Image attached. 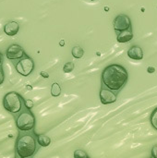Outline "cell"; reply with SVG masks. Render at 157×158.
<instances>
[{
  "label": "cell",
  "instance_id": "obj_1",
  "mask_svg": "<svg viewBox=\"0 0 157 158\" xmlns=\"http://www.w3.org/2000/svg\"><path fill=\"white\" fill-rule=\"evenodd\" d=\"M128 79L126 68L118 64L109 65L102 72V84L117 94L126 85Z\"/></svg>",
  "mask_w": 157,
  "mask_h": 158
},
{
  "label": "cell",
  "instance_id": "obj_2",
  "mask_svg": "<svg viewBox=\"0 0 157 158\" xmlns=\"http://www.w3.org/2000/svg\"><path fill=\"white\" fill-rule=\"evenodd\" d=\"M36 134L31 131H20L15 144L16 157H32L38 151Z\"/></svg>",
  "mask_w": 157,
  "mask_h": 158
},
{
  "label": "cell",
  "instance_id": "obj_3",
  "mask_svg": "<svg viewBox=\"0 0 157 158\" xmlns=\"http://www.w3.org/2000/svg\"><path fill=\"white\" fill-rule=\"evenodd\" d=\"M23 99L17 92H8L3 98V106L10 114H18L23 108Z\"/></svg>",
  "mask_w": 157,
  "mask_h": 158
},
{
  "label": "cell",
  "instance_id": "obj_4",
  "mask_svg": "<svg viewBox=\"0 0 157 158\" xmlns=\"http://www.w3.org/2000/svg\"><path fill=\"white\" fill-rule=\"evenodd\" d=\"M16 126L19 131H33L35 127V117L25 107L21 110L16 118Z\"/></svg>",
  "mask_w": 157,
  "mask_h": 158
},
{
  "label": "cell",
  "instance_id": "obj_5",
  "mask_svg": "<svg viewBox=\"0 0 157 158\" xmlns=\"http://www.w3.org/2000/svg\"><path fill=\"white\" fill-rule=\"evenodd\" d=\"M15 68L18 73L24 77H28L32 73L34 69V61L31 57L25 55L23 57L18 60L15 65Z\"/></svg>",
  "mask_w": 157,
  "mask_h": 158
},
{
  "label": "cell",
  "instance_id": "obj_6",
  "mask_svg": "<svg viewBox=\"0 0 157 158\" xmlns=\"http://www.w3.org/2000/svg\"><path fill=\"white\" fill-rule=\"evenodd\" d=\"M114 30L118 32L131 29V20L130 18L125 14H120L117 16L114 19Z\"/></svg>",
  "mask_w": 157,
  "mask_h": 158
},
{
  "label": "cell",
  "instance_id": "obj_7",
  "mask_svg": "<svg viewBox=\"0 0 157 158\" xmlns=\"http://www.w3.org/2000/svg\"><path fill=\"white\" fill-rule=\"evenodd\" d=\"M118 94L109 88L105 87L104 84H102L101 90H100V100L103 105H109L113 104L117 101Z\"/></svg>",
  "mask_w": 157,
  "mask_h": 158
},
{
  "label": "cell",
  "instance_id": "obj_8",
  "mask_svg": "<svg viewBox=\"0 0 157 158\" xmlns=\"http://www.w3.org/2000/svg\"><path fill=\"white\" fill-rule=\"evenodd\" d=\"M25 52L23 48L16 44H13L8 46L6 51V57L9 60H19L25 56Z\"/></svg>",
  "mask_w": 157,
  "mask_h": 158
},
{
  "label": "cell",
  "instance_id": "obj_9",
  "mask_svg": "<svg viewBox=\"0 0 157 158\" xmlns=\"http://www.w3.org/2000/svg\"><path fill=\"white\" fill-rule=\"evenodd\" d=\"M128 56L133 60H142L143 58V51L142 47L138 45H133L128 50Z\"/></svg>",
  "mask_w": 157,
  "mask_h": 158
},
{
  "label": "cell",
  "instance_id": "obj_10",
  "mask_svg": "<svg viewBox=\"0 0 157 158\" xmlns=\"http://www.w3.org/2000/svg\"><path fill=\"white\" fill-rule=\"evenodd\" d=\"M19 31V24L17 21H9L4 26V32L8 36H15Z\"/></svg>",
  "mask_w": 157,
  "mask_h": 158
},
{
  "label": "cell",
  "instance_id": "obj_11",
  "mask_svg": "<svg viewBox=\"0 0 157 158\" xmlns=\"http://www.w3.org/2000/svg\"><path fill=\"white\" fill-rule=\"evenodd\" d=\"M133 38V32L131 29L126 30V31H119V33L117 36V41L120 44L123 43H128L130 41H131Z\"/></svg>",
  "mask_w": 157,
  "mask_h": 158
},
{
  "label": "cell",
  "instance_id": "obj_12",
  "mask_svg": "<svg viewBox=\"0 0 157 158\" xmlns=\"http://www.w3.org/2000/svg\"><path fill=\"white\" fill-rule=\"evenodd\" d=\"M36 139H37L38 144L42 147H47L51 144V139L44 134L36 135Z\"/></svg>",
  "mask_w": 157,
  "mask_h": 158
},
{
  "label": "cell",
  "instance_id": "obj_13",
  "mask_svg": "<svg viewBox=\"0 0 157 158\" xmlns=\"http://www.w3.org/2000/svg\"><path fill=\"white\" fill-rule=\"evenodd\" d=\"M71 54L74 58H81L84 55V50L81 46H74L71 50Z\"/></svg>",
  "mask_w": 157,
  "mask_h": 158
},
{
  "label": "cell",
  "instance_id": "obj_14",
  "mask_svg": "<svg viewBox=\"0 0 157 158\" xmlns=\"http://www.w3.org/2000/svg\"><path fill=\"white\" fill-rule=\"evenodd\" d=\"M60 94H61L60 85L57 82H54L52 84V87H51V95L54 96V97H57V96L60 95Z\"/></svg>",
  "mask_w": 157,
  "mask_h": 158
},
{
  "label": "cell",
  "instance_id": "obj_15",
  "mask_svg": "<svg viewBox=\"0 0 157 158\" xmlns=\"http://www.w3.org/2000/svg\"><path fill=\"white\" fill-rule=\"evenodd\" d=\"M150 121H151V125L153 126V128L157 131V107L152 112Z\"/></svg>",
  "mask_w": 157,
  "mask_h": 158
},
{
  "label": "cell",
  "instance_id": "obj_16",
  "mask_svg": "<svg viewBox=\"0 0 157 158\" xmlns=\"http://www.w3.org/2000/svg\"><path fill=\"white\" fill-rule=\"evenodd\" d=\"M74 69V64L72 62H67L63 67V71L65 73H70Z\"/></svg>",
  "mask_w": 157,
  "mask_h": 158
},
{
  "label": "cell",
  "instance_id": "obj_17",
  "mask_svg": "<svg viewBox=\"0 0 157 158\" xmlns=\"http://www.w3.org/2000/svg\"><path fill=\"white\" fill-rule=\"evenodd\" d=\"M73 156L75 158H80V157H89V156L82 150H76L74 152Z\"/></svg>",
  "mask_w": 157,
  "mask_h": 158
},
{
  "label": "cell",
  "instance_id": "obj_18",
  "mask_svg": "<svg viewBox=\"0 0 157 158\" xmlns=\"http://www.w3.org/2000/svg\"><path fill=\"white\" fill-rule=\"evenodd\" d=\"M24 105H25V107L27 108V109H31L32 107H33V106H34V104H33V102L31 101V100H26V101H24Z\"/></svg>",
  "mask_w": 157,
  "mask_h": 158
},
{
  "label": "cell",
  "instance_id": "obj_19",
  "mask_svg": "<svg viewBox=\"0 0 157 158\" xmlns=\"http://www.w3.org/2000/svg\"><path fill=\"white\" fill-rule=\"evenodd\" d=\"M5 81V73H4V70L2 69V65L0 66V85L4 82Z\"/></svg>",
  "mask_w": 157,
  "mask_h": 158
},
{
  "label": "cell",
  "instance_id": "obj_20",
  "mask_svg": "<svg viewBox=\"0 0 157 158\" xmlns=\"http://www.w3.org/2000/svg\"><path fill=\"white\" fill-rule=\"evenodd\" d=\"M152 156L155 158H157V144L155 145L152 149Z\"/></svg>",
  "mask_w": 157,
  "mask_h": 158
},
{
  "label": "cell",
  "instance_id": "obj_21",
  "mask_svg": "<svg viewBox=\"0 0 157 158\" xmlns=\"http://www.w3.org/2000/svg\"><path fill=\"white\" fill-rule=\"evenodd\" d=\"M40 74H41V76H43V78H48V77H49L48 74H47L46 72H41Z\"/></svg>",
  "mask_w": 157,
  "mask_h": 158
},
{
  "label": "cell",
  "instance_id": "obj_22",
  "mask_svg": "<svg viewBox=\"0 0 157 158\" xmlns=\"http://www.w3.org/2000/svg\"><path fill=\"white\" fill-rule=\"evenodd\" d=\"M2 62H3V55L0 53V66L2 65Z\"/></svg>",
  "mask_w": 157,
  "mask_h": 158
},
{
  "label": "cell",
  "instance_id": "obj_23",
  "mask_svg": "<svg viewBox=\"0 0 157 158\" xmlns=\"http://www.w3.org/2000/svg\"><path fill=\"white\" fill-rule=\"evenodd\" d=\"M59 44H60V45H64V44H65V42H64V41L62 40V41H60Z\"/></svg>",
  "mask_w": 157,
  "mask_h": 158
},
{
  "label": "cell",
  "instance_id": "obj_24",
  "mask_svg": "<svg viewBox=\"0 0 157 158\" xmlns=\"http://www.w3.org/2000/svg\"><path fill=\"white\" fill-rule=\"evenodd\" d=\"M149 69H150L149 72H152V71L154 72V71H155V69H154V68H149Z\"/></svg>",
  "mask_w": 157,
  "mask_h": 158
},
{
  "label": "cell",
  "instance_id": "obj_25",
  "mask_svg": "<svg viewBox=\"0 0 157 158\" xmlns=\"http://www.w3.org/2000/svg\"><path fill=\"white\" fill-rule=\"evenodd\" d=\"M91 1H95V0H91Z\"/></svg>",
  "mask_w": 157,
  "mask_h": 158
}]
</instances>
